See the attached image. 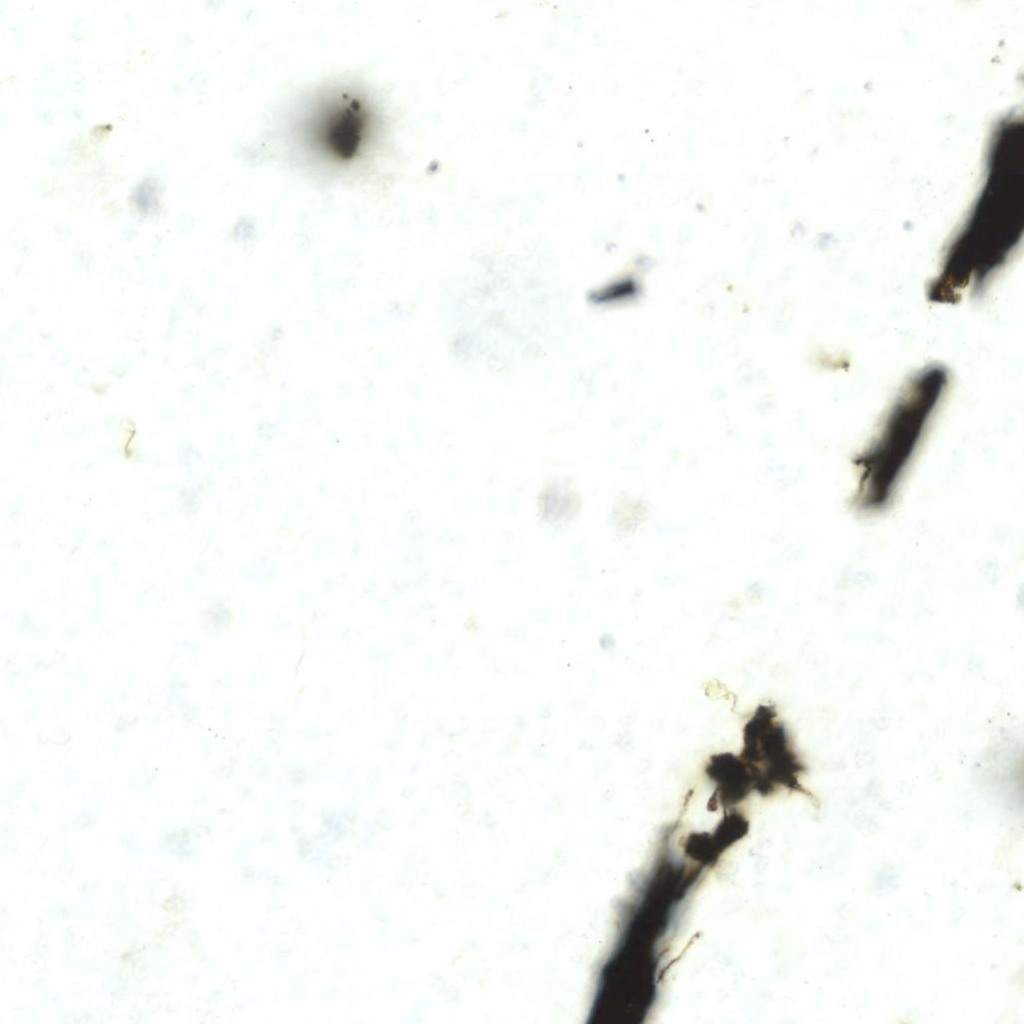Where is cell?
<instances>
[{
    "label": "cell",
    "instance_id": "obj_1",
    "mask_svg": "<svg viewBox=\"0 0 1024 1024\" xmlns=\"http://www.w3.org/2000/svg\"><path fill=\"white\" fill-rule=\"evenodd\" d=\"M689 893L680 876L658 866L638 883L602 975L608 1014L629 1023L645 1020L657 995L663 940Z\"/></svg>",
    "mask_w": 1024,
    "mask_h": 1024
},
{
    "label": "cell",
    "instance_id": "obj_2",
    "mask_svg": "<svg viewBox=\"0 0 1024 1024\" xmlns=\"http://www.w3.org/2000/svg\"><path fill=\"white\" fill-rule=\"evenodd\" d=\"M370 117L361 100L343 94L316 114L309 132L316 145L331 158L348 161L361 152L369 137Z\"/></svg>",
    "mask_w": 1024,
    "mask_h": 1024
},
{
    "label": "cell",
    "instance_id": "obj_3",
    "mask_svg": "<svg viewBox=\"0 0 1024 1024\" xmlns=\"http://www.w3.org/2000/svg\"><path fill=\"white\" fill-rule=\"evenodd\" d=\"M574 504V496L559 489L546 491L542 501L543 512L557 518H561L567 512H572Z\"/></svg>",
    "mask_w": 1024,
    "mask_h": 1024
}]
</instances>
